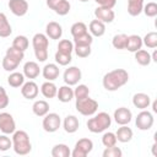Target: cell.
<instances>
[{
    "label": "cell",
    "instance_id": "cell-47",
    "mask_svg": "<svg viewBox=\"0 0 157 157\" xmlns=\"http://www.w3.org/2000/svg\"><path fill=\"white\" fill-rule=\"evenodd\" d=\"M9 102H10V99H9V96L5 91V88L2 86H0V110L5 109L9 105Z\"/></svg>",
    "mask_w": 157,
    "mask_h": 157
},
{
    "label": "cell",
    "instance_id": "cell-31",
    "mask_svg": "<svg viewBox=\"0 0 157 157\" xmlns=\"http://www.w3.org/2000/svg\"><path fill=\"white\" fill-rule=\"evenodd\" d=\"M52 156L53 157H70L71 151L67 145L65 144H56L52 148Z\"/></svg>",
    "mask_w": 157,
    "mask_h": 157
},
{
    "label": "cell",
    "instance_id": "cell-22",
    "mask_svg": "<svg viewBox=\"0 0 157 157\" xmlns=\"http://www.w3.org/2000/svg\"><path fill=\"white\" fill-rule=\"evenodd\" d=\"M115 136H117V141L126 144V142L131 141L134 132L128 125H120V128H118V130L115 132Z\"/></svg>",
    "mask_w": 157,
    "mask_h": 157
},
{
    "label": "cell",
    "instance_id": "cell-43",
    "mask_svg": "<svg viewBox=\"0 0 157 157\" xmlns=\"http://www.w3.org/2000/svg\"><path fill=\"white\" fill-rule=\"evenodd\" d=\"M90 96V88L88 86L81 83V85H77L76 88L74 90V98L75 99H78V98H83V97H87Z\"/></svg>",
    "mask_w": 157,
    "mask_h": 157
},
{
    "label": "cell",
    "instance_id": "cell-37",
    "mask_svg": "<svg viewBox=\"0 0 157 157\" xmlns=\"http://www.w3.org/2000/svg\"><path fill=\"white\" fill-rule=\"evenodd\" d=\"M1 65H2V69H4L5 71H7V72H12V71H15V70L18 67L20 63L16 61V60H13V59H11V58L7 56V55H5V56L2 58V63H1Z\"/></svg>",
    "mask_w": 157,
    "mask_h": 157
},
{
    "label": "cell",
    "instance_id": "cell-26",
    "mask_svg": "<svg viewBox=\"0 0 157 157\" xmlns=\"http://www.w3.org/2000/svg\"><path fill=\"white\" fill-rule=\"evenodd\" d=\"M32 112L37 117H44L47 113H49V103L44 99H38L33 103Z\"/></svg>",
    "mask_w": 157,
    "mask_h": 157
},
{
    "label": "cell",
    "instance_id": "cell-32",
    "mask_svg": "<svg viewBox=\"0 0 157 157\" xmlns=\"http://www.w3.org/2000/svg\"><path fill=\"white\" fill-rule=\"evenodd\" d=\"M126 42H128V34L125 33H118L113 37L112 39V45L118 49V50H123L126 48Z\"/></svg>",
    "mask_w": 157,
    "mask_h": 157
},
{
    "label": "cell",
    "instance_id": "cell-35",
    "mask_svg": "<svg viewBox=\"0 0 157 157\" xmlns=\"http://www.w3.org/2000/svg\"><path fill=\"white\" fill-rule=\"evenodd\" d=\"M142 44H145L150 49L157 48V32H148L142 38Z\"/></svg>",
    "mask_w": 157,
    "mask_h": 157
},
{
    "label": "cell",
    "instance_id": "cell-33",
    "mask_svg": "<svg viewBox=\"0 0 157 157\" xmlns=\"http://www.w3.org/2000/svg\"><path fill=\"white\" fill-rule=\"evenodd\" d=\"M28 45H29V40L26 36H16L12 40V47L21 52H26Z\"/></svg>",
    "mask_w": 157,
    "mask_h": 157
},
{
    "label": "cell",
    "instance_id": "cell-38",
    "mask_svg": "<svg viewBox=\"0 0 157 157\" xmlns=\"http://www.w3.org/2000/svg\"><path fill=\"white\" fill-rule=\"evenodd\" d=\"M86 32H88V28H87L86 23H83V22H81V21L75 22V23L71 26V28H70V33H71L72 37L81 36V34H83V33H86Z\"/></svg>",
    "mask_w": 157,
    "mask_h": 157
},
{
    "label": "cell",
    "instance_id": "cell-48",
    "mask_svg": "<svg viewBox=\"0 0 157 157\" xmlns=\"http://www.w3.org/2000/svg\"><path fill=\"white\" fill-rule=\"evenodd\" d=\"M96 4H98V6L102 7H108V9H113L117 5V0H94Z\"/></svg>",
    "mask_w": 157,
    "mask_h": 157
},
{
    "label": "cell",
    "instance_id": "cell-24",
    "mask_svg": "<svg viewBox=\"0 0 157 157\" xmlns=\"http://www.w3.org/2000/svg\"><path fill=\"white\" fill-rule=\"evenodd\" d=\"M142 38L139 34H131L128 36V42H126V50H129L130 53H135L139 49L142 48Z\"/></svg>",
    "mask_w": 157,
    "mask_h": 157
},
{
    "label": "cell",
    "instance_id": "cell-29",
    "mask_svg": "<svg viewBox=\"0 0 157 157\" xmlns=\"http://www.w3.org/2000/svg\"><path fill=\"white\" fill-rule=\"evenodd\" d=\"M134 54H135V60H136V63H137L139 65H141V66H148V65L152 63V60H151V54H150L147 50H145V49H139V50L135 52Z\"/></svg>",
    "mask_w": 157,
    "mask_h": 157
},
{
    "label": "cell",
    "instance_id": "cell-23",
    "mask_svg": "<svg viewBox=\"0 0 157 157\" xmlns=\"http://www.w3.org/2000/svg\"><path fill=\"white\" fill-rule=\"evenodd\" d=\"M88 31L92 34V37H102L105 33V23L97 18L92 20L88 25Z\"/></svg>",
    "mask_w": 157,
    "mask_h": 157
},
{
    "label": "cell",
    "instance_id": "cell-49",
    "mask_svg": "<svg viewBox=\"0 0 157 157\" xmlns=\"http://www.w3.org/2000/svg\"><path fill=\"white\" fill-rule=\"evenodd\" d=\"M151 60H152L153 63H157V50H156V49H155L153 53L151 54Z\"/></svg>",
    "mask_w": 157,
    "mask_h": 157
},
{
    "label": "cell",
    "instance_id": "cell-9",
    "mask_svg": "<svg viewBox=\"0 0 157 157\" xmlns=\"http://www.w3.org/2000/svg\"><path fill=\"white\" fill-rule=\"evenodd\" d=\"M16 130V123L13 117L7 113V112H1L0 113V131L2 134L10 135L13 134Z\"/></svg>",
    "mask_w": 157,
    "mask_h": 157
},
{
    "label": "cell",
    "instance_id": "cell-2",
    "mask_svg": "<svg viewBox=\"0 0 157 157\" xmlns=\"http://www.w3.org/2000/svg\"><path fill=\"white\" fill-rule=\"evenodd\" d=\"M11 140H12V148L16 155L26 156L32 151L29 135L25 130H15Z\"/></svg>",
    "mask_w": 157,
    "mask_h": 157
},
{
    "label": "cell",
    "instance_id": "cell-41",
    "mask_svg": "<svg viewBox=\"0 0 157 157\" xmlns=\"http://www.w3.org/2000/svg\"><path fill=\"white\" fill-rule=\"evenodd\" d=\"M58 52L71 54L74 52V42H71L69 39H61L58 44Z\"/></svg>",
    "mask_w": 157,
    "mask_h": 157
},
{
    "label": "cell",
    "instance_id": "cell-12",
    "mask_svg": "<svg viewBox=\"0 0 157 157\" xmlns=\"http://www.w3.org/2000/svg\"><path fill=\"white\" fill-rule=\"evenodd\" d=\"M113 118L118 125H128L132 119V113L126 107H119L114 110Z\"/></svg>",
    "mask_w": 157,
    "mask_h": 157
},
{
    "label": "cell",
    "instance_id": "cell-30",
    "mask_svg": "<svg viewBox=\"0 0 157 157\" xmlns=\"http://www.w3.org/2000/svg\"><path fill=\"white\" fill-rule=\"evenodd\" d=\"M25 75L22 72H17V71H12L9 77H7V83L13 87V88H17V87H21L23 83H25Z\"/></svg>",
    "mask_w": 157,
    "mask_h": 157
},
{
    "label": "cell",
    "instance_id": "cell-16",
    "mask_svg": "<svg viewBox=\"0 0 157 157\" xmlns=\"http://www.w3.org/2000/svg\"><path fill=\"white\" fill-rule=\"evenodd\" d=\"M45 36L50 39L58 40L61 38L63 36V27L60 23L55 22V21H50L47 26H45Z\"/></svg>",
    "mask_w": 157,
    "mask_h": 157
},
{
    "label": "cell",
    "instance_id": "cell-42",
    "mask_svg": "<svg viewBox=\"0 0 157 157\" xmlns=\"http://www.w3.org/2000/svg\"><path fill=\"white\" fill-rule=\"evenodd\" d=\"M74 52L78 58H87L91 55L92 49L91 45H75L74 44Z\"/></svg>",
    "mask_w": 157,
    "mask_h": 157
},
{
    "label": "cell",
    "instance_id": "cell-19",
    "mask_svg": "<svg viewBox=\"0 0 157 157\" xmlns=\"http://www.w3.org/2000/svg\"><path fill=\"white\" fill-rule=\"evenodd\" d=\"M26 78H29V80H34L39 76L40 74V67L38 65V63L36 61H27L23 65V72Z\"/></svg>",
    "mask_w": 157,
    "mask_h": 157
},
{
    "label": "cell",
    "instance_id": "cell-44",
    "mask_svg": "<svg viewBox=\"0 0 157 157\" xmlns=\"http://www.w3.org/2000/svg\"><path fill=\"white\" fill-rule=\"evenodd\" d=\"M142 12L147 16V17H156L157 16V4L153 1L147 2L146 5H144Z\"/></svg>",
    "mask_w": 157,
    "mask_h": 157
},
{
    "label": "cell",
    "instance_id": "cell-50",
    "mask_svg": "<svg viewBox=\"0 0 157 157\" xmlns=\"http://www.w3.org/2000/svg\"><path fill=\"white\" fill-rule=\"evenodd\" d=\"M152 110H153V113H157V102L156 101L152 102Z\"/></svg>",
    "mask_w": 157,
    "mask_h": 157
},
{
    "label": "cell",
    "instance_id": "cell-40",
    "mask_svg": "<svg viewBox=\"0 0 157 157\" xmlns=\"http://www.w3.org/2000/svg\"><path fill=\"white\" fill-rule=\"evenodd\" d=\"M117 136H115V132H112V131H107L103 134L102 136V144L104 147H110V146H115L117 145Z\"/></svg>",
    "mask_w": 157,
    "mask_h": 157
},
{
    "label": "cell",
    "instance_id": "cell-13",
    "mask_svg": "<svg viewBox=\"0 0 157 157\" xmlns=\"http://www.w3.org/2000/svg\"><path fill=\"white\" fill-rule=\"evenodd\" d=\"M10 11L17 16V17H22L28 12V2L27 0H9L7 4Z\"/></svg>",
    "mask_w": 157,
    "mask_h": 157
},
{
    "label": "cell",
    "instance_id": "cell-51",
    "mask_svg": "<svg viewBox=\"0 0 157 157\" xmlns=\"http://www.w3.org/2000/svg\"><path fill=\"white\" fill-rule=\"evenodd\" d=\"M78 1H81V2H87L88 0H78Z\"/></svg>",
    "mask_w": 157,
    "mask_h": 157
},
{
    "label": "cell",
    "instance_id": "cell-3",
    "mask_svg": "<svg viewBox=\"0 0 157 157\" xmlns=\"http://www.w3.org/2000/svg\"><path fill=\"white\" fill-rule=\"evenodd\" d=\"M112 124V118L107 112H99L94 117L90 118L86 123L87 129L93 134L104 132Z\"/></svg>",
    "mask_w": 157,
    "mask_h": 157
},
{
    "label": "cell",
    "instance_id": "cell-46",
    "mask_svg": "<svg viewBox=\"0 0 157 157\" xmlns=\"http://www.w3.org/2000/svg\"><path fill=\"white\" fill-rule=\"evenodd\" d=\"M10 148H12V140L6 134L0 135V151L5 152L9 151Z\"/></svg>",
    "mask_w": 157,
    "mask_h": 157
},
{
    "label": "cell",
    "instance_id": "cell-17",
    "mask_svg": "<svg viewBox=\"0 0 157 157\" xmlns=\"http://www.w3.org/2000/svg\"><path fill=\"white\" fill-rule=\"evenodd\" d=\"M42 75L43 77L47 80V81H54L59 77V74H60V69H59V65L58 64H54V63H49V64H45L44 67L42 69Z\"/></svg>",
    "mask_w": 157,
    "mask_h": 157
},
{
    "label": "cell",
    "instance_id": "cell-28",
    "mask_svg": "<svg viewBox=\"0 0 157 157\" xmlns=\"http://www.w3.org/2000/svg\"><path fill=\"white\" fill-rule=\"evenodd\" d=\"M144 9V0H128V13L132 17L139 16Z\"/></svg>",
    "mask_w": 157,
    "mask_h": 157
},
{
    "label": "cell",
    "instance_id": "cell-14",
    "mask_svg": "<svg viewBox=\"0 0 157 157\" xmlns=\"http://www.w3.org/2000/svg\"><path fill=\"white\" fill-rule=\"evenodd\" d=\"M38 93H39V87L33 80H29L21 86V94L26 99H34L37 98Z\"/></svg>",
    "mask_w": 157,
    "mask_h": 157
},
{
    "label": "cell",
    "instance_id": "cell-18",
    "mask_svg": "<svg viewBox=\"0 0 157 157\" xmlns=\"http://www.w3.org/2000/svg\"><path fill=\"white\" fill-rule=\"evenodd\" d=\"M132 104L135 108L142 110V109H147L151 104V98L147 93H144V92H139V93H135L132 96Z\"/></svg>",
    "mask_w": 157,
    "mask_h": 157
},
{
    "label": "cell",
    "instance_id": "cell-27",
    "mask_svg": "<svg viewBox=\"0 0 157 157\" xmlns=\"http://www.w3.org/2000/svg\"><path fill=\"white\" fill-rule=\"evenodd\" d=\"M12 33V27L4 12H0V37L7 38Z\"/></svg>",
    "mask_w": 157,
    "mask_h": 157
},
{
    "label": "cell",
    "instance_id": "cell-4",
    "mask_svg": "<svg viewBox=\"0 0 157 157\" xmlns=\"http://www.w3.org/2000/svg\"><path fill=\"white\" fill-rule=\"evenodd\" d=\"M32 45H33L36 59L39 63H44L48 59L49 38L44 33H36L32 38Z\"/></svg>",
    "mask_w": 157,
    "mask_h": 157
},
{
    "label": "cell",
    "instance_id": "cell-11",
    "mask_svg": "<svg viewBox=\"0 0 157 157\" xmlns=\"http://www.w3.org/2000/svg\"><path fill=\"white\" fill-rule=\"evenodd\" d=\"M82 77V72L81 69H78L77 66H69L63 75V80L65 82V85L69 86H75L78 83V81Z\"/></svg>",
    "mask_w": 157,
    "mask_h": 157
},
{
    "label": "cell",
    "instance_id": "cell-36",
    "mask_svg": "<svg viewBox=\"0 0 157 157\" xmlns=\"http://www.w3.org/2000/svg\"><path fill=\"white\" fill-rule=\"evenodd\" d=\"M54 59H55V63L60 66H67L71 61H72V56L71 54H66V53H61V52H58L55 53L54 55Z\"/></svg>",
    "mask_w": 157,
    "mask_h": 157
},
{
    "label": "cell",
    "instance_id": "cell-20",
    "mask_svg": "<svg viewBox=\"0 0 157 157\" xmlns=\"http://www.w3.org/2000/svg\"><path fill=\"white\" fill-rule=\"evenodd\" d=\"M63 128L67 134H74L80 128V121L76 115H66L63 121Z\"/></svg>",
    "mask_w": 157,
    "mask_h": 157
},
{
    "label": "cell",
    "instance_id": "cell-15",
    "mask_svg": "<svg viewBox=\"0 0 157 157\" xmlns=\"http://www.w3.org/2000/svg\"><path fill=\"white\" fill-rule=\"evenodd\" d=\"M94 16H96L97 20L102 21L103 23H112L115 18V12L113 11V9L98 6L94 10Z\"/></svg>",
    "mask_w": 157,
    "mask_h": 157
},
{
    "label": "cell",
    "instance_id": "cell-5",
    "mask_svg": "<svg viewBox=\"0 0 157 157\" xmlns=\"http://www.w3.org/2000/svg\"><path fill=\"white\" fill-rule=\"evenodd\" d=\"M75 108L81 115L91 117V115H94L96 112L98 110V102L93 98H90V96H87V97L76 99Z\"/></svg>",
    "mask_w": 157,
    "mask_h": 157
},
{
    "label": "cell",
    "instance_id": "cell-8",
    "mask_svg": "<svg viewBox=\"0 0 157 157\" xmlns=\"http://www.w3.org/2000/svg\"><path fill=\"white\" fill-rule=\"evenodd\" d=\"M92 150H93L92 140H90L87 137H83V139H80L75 144V147L71 151V156L72 157H86L88 153H91Z\"/></svg>",
    "mask_w": 157,
    "mask_h": 157
},
{
    "label": "cell",
    "instance_id": "cell-7",
    "mask_svg": "<svg viewBox=\"0 0 157 157\" xmlns=\"http://www.w3.org/2000/svg\"><path fill=\"white\" fill-rule=\"evenodd\" d=\"M60 125H61V119H60V115L58 113H47L43 117L42 126H43L44 131L55 132L59 130Z\"/></svg>",
    "mask_w": 157,
    "mask_h": 157
},
{
    "label": "cell",
    "instance_id": "cell-21",
    "mask_svg": "<svg viewBox=\"0 0 157 157\" xmlns=\"http://www.w3.org/2000/svg\"><path fill=\"white\" fill-rule=\"evenodd\" d=\"M56 97L61 103H69L74 99V90L69 85H64L58 88Z\"/></svg>",
    "mask_w": 157,
    "mask_h": 157
},
{
    "label": "cell",
    "instance_id": "cell-6",
    "mask_svg": "<svg viewBox=\"0 0 157 157\" xmlns=\"http://www.w3.org/2000/svg\"><path fill=\"white\" fill-rule=\"evenodd\" d=\"M153 123H155V118H153V114L146 109H142L136 119H135V125L139 130L141 131H146V130H150L152 126H153Z\"/></svg>",
    "mask_w": 157,
    "mask_h": 157
},
{
    "label": "cell",
    "instance_id": "cell-45",
    "mask_svg": "<svg viewBox=\"0 0 157 157\" xmlns=\"http://www.w3.org/2000/svg\"><path fill=\"white\" fill-rule=\"evenodd\" d=\"M103 157H121L123 156V151L115 146H110V147H105V150L102 153Z\"/></svg>",
    "mask_w": 157,
    "mask_h": 157
},
{
    "label": "cell",
    "instance_id": "cell-39",
    "mask_svg": "<svg viewBox=\"0 0 157 157\" xmlns=\"http://www.w3.org/2000/svg\"><path fill=\"white\" fill-rule=\"evenodd\" d=\"M5 55L10 56L11 59H13V60H16V61H18V63H21V61L25 59V52H21V50H18V49L13 48L12 45L6 49Z\"/></svg>",
    "mask_w": 157,
    "mask_h": 157
},
{
    "label": "cell",
    "instance_id": "cell-1",
    "mask_svg": "<svg viewBox=\"0 0 157 157\" xmlns=\"http://www.w3.org/2000/svg\"><path fill=\"white\" fill-rule=\"evenodd\" d=\"M128 81H129V74L126 70L114 69L103 76L102 85L107 91L114 92V91H118L120 87L125 86L128 83Z\"/></svg>",
    "mask_w": 157,
    "mask_h": 157
},
{
    "label": "cell",
    "instance_id": "cell-10",
    "mask_svg": "<svg viewBox=\"0 0 157 157\" xmlns=\"http://www.w3.org/2000/svg\"><path fill=\"white\" fill-rule=\"evenodd\" d=\"M47 6L59 16L67 15L71 9L69 0H47Z\"/></svg>",
    "mask_w": 157,
    "mask_h": 157
},
{
    "label": "cell",
    "instance_id": "cell-25",
    "mask_svg": "<svg viewBox=\"0 0 157 157\" xmlns=\"http://www.w3.org/2000/svg\"><path fill=\"white\" fill-rule=\"evenodd\" d=\"M56 92H58V87H56V85L53 81H45L40 86V93L45 98H54V97H56Z\"/></svg>",
    "mask_w": 157,
    "mask_h": 157
},
{
    "label": "cell",
    "instance_id": "cell-34",
    "mask_svg": "<svg viewBox=\"0 0 157 157\" xmlns=\"http://www.w3.org/2000/svg\"><path fill=\"white\" fill-rule=\"evenodd\" d=\"M72 38H74L75 45H91L93 43V37L88 32H86L81 36H77V37H72Z\"/></svg>",
    "mask_w": 157,
    "mask_h": 157
}]
</instances>
